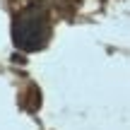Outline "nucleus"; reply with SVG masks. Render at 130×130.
Returning <instances> with one entry per match:
<instances>
[{
	"instance_id": "1",
	"label": "nucleus",
	"mask_w": 130,
	"mask_h": 130,
	"mask_svg": "<svg viewBox=\"0 0 130 130\" xmlns=\"http://www.w3.org/2000/svg\"><path fill=\"white\" fill-rule=\"evenodd\" d=\"M51 39V22L43 5H29L12 22V41L22 51H41Z\"/></svg>"
}]
</instances>
